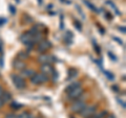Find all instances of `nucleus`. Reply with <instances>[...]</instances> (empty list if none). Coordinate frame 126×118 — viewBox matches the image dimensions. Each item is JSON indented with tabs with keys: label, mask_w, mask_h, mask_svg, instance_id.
Here are the masks:
<instances>
[{
	"label": "nucleus",
	"mask_w": 126,
	"mask_h": 118,
	"mask_svg": "<svg viewBox=\"0 0 126 118\" xmlns=\"http://www.w3.org/2000/svg\"><path fill=\"white\" fill-rule=\"evenodd\" d=\"M12 81H13L15 87L17 89H24L26 87V82L25 80L20 75H17V74H12Z\"/></svg>",
	"instance_id": "nucleus-1"
},
{
	"label": "nucleus",
	"mask_w": 126,
	"mask_h": 118,
	"mask_svg": "<svg viewBox=\"0 0 126 118\" xmlns=\"http://www.w3.org/2000/svg\"><path fill=\"white\" fill-rule=\"evenodd\" d=\"M48 81V76L45 75L43 73H35L33 76L31 77V82L35 85H40V84H44Z\"/></svg>",
	"instance_id": "nucleus-2"
},
{
	"label": "nucleus",
	"mask_w": 126,
	"mask_h": 118,
	"mask_svg": "<svg viewBox=\"0 0 126 118\" xmlns=\"http://www.w3.org/2000/svg\"><path fill=\"white\" fill-rule=\"evenodd\" d=\"M96 110H97V106H86V107L82 110V111L79 113V114H81V116H83L85 118H88V117H92L94 112H96Z\"/></svg>",
	"instance_id": "nucleus-3"
},
{
	"label": "nucleus",
	"mask_w": 126,
	"mask_h": 118,
	"mask_svg": "<svg viewBox=\"0 0 126 118\" xmlns=\"http://www.w3.org/2000/svg\"><path fill=\"white\" fill-rule=\"evenodd\" d=\"M86 106H87V105H86L85 101L78 100V101H75V103L72 105L70 110H72V112H74V113H80L82 110L86 107Z\"/></svg>",
	"instance_id": "nucleus-4"
},
{
	"label": "nucleus",
	"mask_w": 126,
	"mask_h": 118,
	"mask_svg": "<svg viewBox=\"0 0 126 118\" xmlns=\"http://www.w3.org/2000/svg\"><path fill=\"white\" fill-rule=\"evenodd\" d=\"M83 88L81 87H77L76 89H74V90H72V91H69L68 93H67V95H68V98L69 99H77L78 97H80L82 94H83Z\"/></svg>",
	"instance_id": "nucleus-5"
},
{
	"label": "nucleus",
	"mask_w": 126,
	"mask_h": 118,
	"mask_svg": "<svg viewBox=\"0 0 126 118\" xmlns=\"http://www.w3.org/2000/svg\"><path fill=\"white\" fill-rule=\"evenodd\" d=\"M50 47H52V43H50L49 41H47V40H42L39 42V44H38V51L39 52H45L46 50H48Z\"/></svg>",
	"instance_id": "nucleus-6"
},
{
	"label": "nucleus",
	"mask_w": 126,
	"mask_h": 118,
	"mask_svg": "<svg viewBox=\"0 0 126 118\" xmlns=\"http://www.w3.org/2000/svg\"><path fill=\"white\" fill-rule=\"evenodd\" d=\"M20 41H21V43H23L24 45H26V44H29V43L33 42V36H32V34L30 33V31H25L24 34L21 35Z\"/></svg>",
	"instance_id": "nucleus-7"
},
{
	"label": "nucleus",
	"mask_w": 126,
	"mask_h": 118,
	"mask_svg": "<svg viewBox=\"0 0 126 118\" xmlns=\"http://www.w3.org/2000/svg\"><path fill=\"white\" fill-rule=\"evenodd\" d=\"M41 72L43 74H45V75H49L50 73L54 72V68L48 64V63H46V64H42V66H41Z\"/></svg>",
	"instance_id": "nucleus-8"
},
{
	"label": "nucleus",
	"mask_w": 126,
	"mask_h": 118,
	"mask_svg": "<svg viewBox=\"0 0 126 118\" xmlns=\"http://www.w3.org/2000/svg\"><path fill=\"white\" fill-rule=\"evenodd\" d=\"M13 66H14V68L15 69H17V70H22L23 69H25V67H26V64L23 61L21 60H19V59H16V60L13 62Z\"/></svg>",
	"instance_id": "nucleus-9"
},
{
	"label": "nucleus",
	"mask_w": 126,
	"mask_h": 118,
	"mask_svg": "<svg viewBox=\"0 0 126 118\" xmlns=\"http://www.w3.org/2000/svg\"><path fill=\"white\" fill-rule=\"evenodd\" d=\"M73 33L72 31H66L65 33V35H64V37H63V40H64V42L66 43V44H72L73 43Z\"/></svg>",
	"instance_id": "nucleus-10"
},
{
	"label": "nucleus",
	"mask_w": 126,
	"mask_h": 118,
	"mask_svg": "<svg viewBox=\"0 0 126 118\" xmlns=\"http://www.w3.org/2000/svg\"><path fill=\"white\" fill-rule=\"evenodd\" d=\"M35 73H36V72H35L33 69H26V68H25V69L22 70L20 76H22L23 78H24V77H32Z\"/></svg>",
	"instance_id": "nucleus-11"
},
{
	"label": "nucleus",
	"mask_w": 126,
	"mask_h": 118,
	"mask_svg": "<svg viewBox=\"0 0 126 118\" xmlns=\"http://www.w3.org/2000/svg\"><path fill=\"white\" fill-rule=\"evenodd\" d=\"M0 99H1L3 103H9V101L12 99V96L9 92H3L2 95L0 96Z\"/></svg>",
	"instance_id": "nucleus-12"
},
{
	"label": "nucleus",
	"mask_w": 126,
	"mask_h": 118,
	"mask_svg": "<svg viewBox=\"0 0 126 118\" xmlns=\"http://www.w3.org/2000/svg\"><path fill=\"white\" fill-rule=\"evenodd\" d=\"M50 58H52V57L47 56V54H41V56L38 58V61L41 62V63H43V64H46V63H48V62L50 61V60H49Z\"/></svg>",
	"instance_id": "nucleus-13"
},
{
	"label": "nucleus",
	"mask_w": 126,
	"mask_h": 118,
	"mask_svg": "<svg viewBox=\"0 0 126 118\" xmlns=\"http://www.w3.org/2000/svg\"><path fill=\"white\" fill-rule=\"evenodd\" d=\"M78 70L77 69H75V68H70L68 70V80H70V78H75V77H77L78 76Z\"/></svg>",
	"instance_id": "nucleus-14"
},
{
	"label": "nucleus",
	"mask_w": 126,
	"mask_h": 118,
	"mask_svg": "<svg viewBox=\"0 0 126 118\" xmlns=\"http://www.w3.org/2000/svg\"><path fill=\"white\" fill-rule=\"evenodd\" d=\"M80 83H78V82H76V83H73V84H70L69 86H67L66 87V89H65V92L66 93H68L69 91H72V90H74V89H76L77 87H80Z\"/></svg>",
	"instance_id": "nucleus-15"
},
{
	"label": "nucleus",
	"mask_w": 126,
	"mask_h": 118,
	"mask_svg": "<svg viewBox=\"0 0 126 118\" xmlns=\"http://www.w3.org/2000/svg\"><path fill=\"white\" fill-rule=\"evenodd\" d=\"M18 58H19V60L24 61V60H26V59L29 58V52H27V51H20V52H18Z\"/></svg>",
	"instance_id": "nucleus-16"
},
{
	"label": "nucleus",
	"mask_w": 126,
	"mask_h": 118,
	"mask_svg": "<svg viewBox=\"0 0 126 118\" xmlns=\"http://www.w3.org/2000/svg\"><path fill=\"white\" fill-rule=\"evenodd\" d=\"M106 3H107L108 5H110V6L112 7V9H113V11H115V13H116L118 16H121V12H120L119 10H118V7L115 5V3H112L111 1H110V0H107V1H106Z\"/></svg>",
	"instance_id": "nucleus-17"
},
{
	"label": "nucleus",
	"mask_w": 126,
	"mask_h": 118,
	"mask_svg": "<svg viewBox=\"0 0 126 118\" xmlns=\"http://www.w3.org/2000/svg\"><path fill=\"white\" fill-rule=\"evenodd\" d=\"M84 3H85V4H86V5H87V6H88V7H89V9H90V10H92L93 12H94V13H99V12H100L99 10H98V9H97V7H96V6H94V4H92V3H90L89 1H87V0H85V1H84Z\"/></svg>",
	"instance_id": "nucleus-18"
},
{
	"label": "nucleus",
	"mask_w": 126,
	"mask_h": 118,
	"mask_svg": "<svg viewBox=\"0 0 126 118\" xmlns=\"http://www.w3.org/2000/svg\"><path fill=\"white\" fill-rule=\"evenodd\" d=\"M32 114H30L29 112H22L20 115L16 116V118H32Z\"/></svg>",
	"instance_id": "nucleus-19"
},
{
	"label": "nucleus",
	"mask_w": 126,
	"mask_h": 118,
	"mask_svg": "<svg viewBox=\"0 0 126 118\" xmlns=\"http://www.w3.org/2000/svg\"><path fill=\"white\" fill-rule=\"evenodd\" d=\"M104 74H105V76L108 78L109 81H112V80H115V75L111 73V72H109V71H106V70H104Z\"/></svg>",
	"instance_id": "nucleus-20"
},
{
	"label": "nucleus",
	"mask_w": 126,
	"mask_h": 118,
	"mask_svg": "<svg viewBox=\"0 0 126 118\" xmlns=\"http://www.w3.org/2000/svg\"><path fill=\"white\" fill-rule=\"evenodd\" d=\"M93 45H94V50H96V52L97 53H100L101 52V49H100L99 45L97 44V42L94 41V40H93Z\"/></svg>",
	"instance_id": "nucleus-21"
},
{
	"label": "nucleus",
	"mask_w": 126,
	"mask_h": 118,
	"mask_svg": "<svg viewBox=\"0 0 126 118\" xmlns=\"http://www.w3.org/2000/svg\"><path fill=\"white\" fill-rule=\"evenodd\" d=\"M11 107L13 108L14 110H17V109H19V108H21L22 105H19V104L16 103V101H13V103H12V105H11Z\"/></svg>",
	"instance_id": "nucleus-22"
},
{
	"label": "nucleus",
	"mask_w": 126,
	"mask_h": 118,
	"mask_svg": "<svg viewBox=\"0 0 126 118\" xmlns=\"http://www.w3.org/2000/svg\"><path fill=\"white\" fill-rule=\"evenodd\" d=\"M74 25L76 26V28H77L79 31H81V30H82V25H81V23H79L77 20H75V21H74Z\"/></svg>",
	"instance_id": "nucleus-23"
},
{
	"label": "nucleus",
	"mask_w": 126,
	"mask_h": 118,
	"mask_svg": "<svg viewBox=\"0 0 126 118\" xmlns=\"http://www.w3.org/2000/svg\"><path fill=\"white\" fill-rule=\"evenodd\" d=\"M107 111H102L100 114H98V115L96 116V118H105V116L107 115Z\"/></svg>",
	"instance_id": "nucleus-24"
},
{
	"label": "nucleus",
	"mask_w": 126,
	"mask_h": 118,
	"mask_svg": "<svg viewBox=\"0 0 126 118\" xmlns=\"http://www.w3.org/2000/svg\"><path fill=\"white\" fill-rule=\"evenodd\" d=\"M107 54H108V57H109L110 59H111V60H112V61H115V62L117 61V57L115 56V54H112V53H111V52H110V51H108V52H107Z\"/></svg>",
	"instance_id": "nucleus-25"
},
{
	"label": "nucleus",
	"mask_w": 126,
	"mask_h": 118,
	"mask_svg": "<svg viewBox=\"0 0 126 118\" xmlns=\"http://www.w3.org/2000/svg\"><path fill=\"white\" fill-rule=\"evenodd\" d=\"M64 28V23H63V16H60V29Z\"/></svg>",
	"instance_id": "nucleus-26"
},
{
	"label": "nucleus",
	"mask_w": 126,
	"mask_h": 118,
	"mask_svg": "<svg viewBox=\"0 0 126 118\" xmlns=\"http://www.w3.org/2000/svg\"><path fill=\"white\" fill-rule=\"evenodd\" d=\"M10 12H11V14L15 15V14H16V9H15V6L10 5Z\"/></svg>",
	"instance_id": "nucleus-27"
},
{
	"label": "nucleus",
	"mask_w": 126,
	"mask_h": 118,
	"mask_svg": "<svg viewBox=\"0 0 126 118\" xmlns=\"http://www.w3.org/2000/svg\"><path fill=\"white\" fill-rule=\"evenodd\" d=\"M2 52H3V43L0 40V56H2Z\"/></svg>",
	"instance_id": "nucleus-28"
},
{
	"label": "nucleus",
	"mask_w": 126,
	"mask_h": 118,
	"mask_svg": "<svg viewBox=\"0 0 126 118\" xmlns=\"http://www.w3.org/2000/svg\"><path fill=\"white\" fill-rule=\"evenodd\" d=\"M6 22V19L5 18H2V17H0V26L1 25H3L4 23Z\"/></svg>",
	"instance_id": "nucleus-29"
},
{
	"label": "nucleus",
	"mask_w": 126,
	"mask_h": 118,
	"mask_svg": "<svg viewBox=\"0 0 126 118\" xmlns=\"http://www.w3.org/2000/svg\"><path fill=\"white\" fill-rule=\"evenodd\" d=\"M5 118H16V115L14 113H10V114H7V115L5 116Z\"/></svg>",
	"instance_id": "nucleus-30"
},
{
	"label": "nucleus",
	"mask_w": 126,
	"mask_h": 118,
	"mask_svg": "<svg viewBox=\"0 0 126 118\" xmlns=\"http://www.w3.org/2000/svg\"><path fill=\"white\" fill-rule=\"evenodd\" d=\"M112 39L113 40H116L118 43H119V44H121V45H123V41H121L119 38H117V37H112Z\"/></svg>",
	"instance_id": "nucleus-31"
},
{
	"label": "nucleus",
	"mask_w": 126,
	"mask_h": 118,
	"mask_svg": "<svg viewBox=\"0 0 126 118\" xmlns=\"http://www.w3.org/2000/svg\"><path fill=\"white\" fill-rule=\"evenodd\" d=\"M118 101H119V104L123 107V109H125L126 108V106H125V103H124V100H121V99H118Z\"/></svg>",
	"instance_id": "nucleus-32"
},
{
	"label": "nucleus",
	"mask_w": 126,
	"mask_h": 118,
	"mask_svg": "<svg viewBox=\"0 0 126 118\" xmlns=\"http://www.w3.org/2000/svg\"><path fill=\"white\" fill-rule=\"evenodd\" d=\"M54 73V77H53V81H55V82H56L57 80H58V73L56 72V71H55V72H53Z\"/></svg>",
	"instance_id": "nucleus-33"
},
{
	"label": "nucleus",
	"mask_w": 126,
	"mask_h": 118,
	"mask_svg": "<svg viewBox=\"0 0 126 118\" xmlns=\"http://www.w3.org/2000/svg\"><path fill=\"white\" fill-rule=\"evenodd\" d=\"M105 118H116V116L113 115V114H107V115L105 116Z\"/></svg>",
	"instance_id": "nucleus-34"
},
{
	"label": "nucleus",
	"mask_w": 126,
	"mask_h": 118,
	"mask_svg": "<svg viewBox=\"0 0 126 118\" xmlns=\"http://www.w3.org/2000/svg\"><path fill=\"white\" fill-rule=\"evenodd\" d=\"M0 67H3V57L0 56Z\"/></svg>",
	"instance_id": "nucleus-35"
},
{
	"label": "nucleus",
	"mask_w": 126,
	"mask_h": 118,
	"mask_svg": "<svg viewBox=\"0 0 126 118\" xmlns=\"http://www.w3.org/2000/svg\"><path fill=\"white\" fill-rule=\"evenodd\" d=\"M119 29H120V31H122V33H123V34H125V33H126V30H125V27H124V26L119 27Z\"/></svg>",
	"instance_id": "nucleus-36"
},
{
	"label": "nucleus",
	"mask_w": 126,
	"mask_h": 118,
	"mask_svg": "<svg viewBox=\"0 0 126 118\" xmlns=\"http://www.w3.org/2000/svg\"><path fill=\"white\" fill-rule=\"evenodd\" d=\"M105 15L106 16H107V19H108V20H110V19H111L112 17H111V15H110L109 13H107V12H106V13H105Z\"/></svg>",
	"instance_id": "nucleus-37"
},
{
	"label": "nucleus",
	"mask_w": 126,
	"mask_h": 118,
	"mask_svg": "<svg viewBox=\"0 0 126 118\" xmlns=\"http://www.w3.org/2000/svg\"><path fill=\"white\" fill-rule=\"evenodd\" d=\"M61 2H64V3H66V4H70V2L68 1V0H61Z\"/></svg>",
	"instance_id": "nucleus-38"
},
{
	"label": "nucleus",
	"mask_w": 126,
	"mask_h": 118,
	"mask_svg": "<svg viewBox=\"0 0 126 118\" xmlns=\"http://www.w3.org/2000/svg\"><path fill=\"white\" fill-rule=\"evenodd\" d=\"M112 90H115V91H118V90H119V88H118L117 86H112Z\"/></svg>",
	"instance_id": "nucleus-39"
},
{
	"label": "nucleus",
	"mask_w": 126,
	"mask_h": 118,
	"mask_svg": "<svg viewBox=\"0 0 126 118\" xmlns=\"http://www.w3.org/2000/svg\"><path fill=\"white\" fill-rule=\"evenodd\" d=\"M3 104H4V103H3V101H2L1 99H0V109H1V108H2V106H3Z\"/></svg>",
	"instance_id": "nucleus-40"
},
{
	"label": "nucleus",
	"mask_w": 126,
	"mask_h": 118,
	"mask_svg": "<svg viewBox=\"0 0 126 118\" xmlns=\"http://www.w3.org/2000/svg\"><path fill=\"white\" fill-rule=\"evenodd\" d=\"M2 93H3V90H2V88H1V86H0V96L2 95Z\"/></svg>",
	"instance_id": "nucleus-41"
},
{
	"label": "nucleus",
	"mask_w": 126,
	"mask_h": 118,
	"mask_svg": "<svg viewBox=\"0 0 126 118\" xmlns=\"http://www.w3.org/2000/svg\"><path fill=\"white\" fill-rule=\"evenodd\" d=\"M42 3V0H39V4H41Z\"/></svg>",
	"instance_id": "nucleus-42"
},
{
	"label": "nucleus",
	"mask_w": 126,
	"mask_h": 118,
	"mask_svg": "<svg viewBox=\"0 0 126 118\" xmlns=\"http://www.w3.org/2000/svg\"><path fill=\"white\" fill-rule=\"evenodd\" d=\"M88 118H96V116H94V117H93V116H92V117H88Z\"/></svg>",
	"instance_id": "nucleus-43"
}]
</instances>
